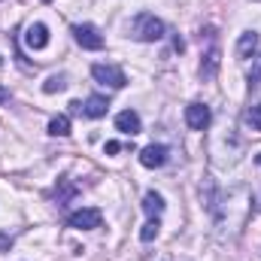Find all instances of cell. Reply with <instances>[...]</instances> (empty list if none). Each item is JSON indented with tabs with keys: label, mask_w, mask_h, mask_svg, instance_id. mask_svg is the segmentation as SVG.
Returning <instances> with one entry per match:
<instances>
[{
	"label": "cell",
	"mask_w": 261,
	"mask_h": 261,
	"mask_svg": "<svg viewBox=\"0 0 261 261\" xmlns=\"http://www.w3.org/2000/svg\"><path fill=\"white\" fill-rule=\"evenodd\" d=\"M167 155H170V149L164 143H149L146 149H140V164L149 167V170H158V167L167 164Z\"/></svg>",
	"instance_id": "cell-5"
},
{
	"label": "cell",
	"mask_w": 261,
	"mask_h": 261,
	"mask_svg": "<svg viewBox=\"0 0 261 261\" xmlns=\"http://www.w3.org/2000/svg\"><path fill=\"white\" fill-rule=\"evenodd\" d=\"M73 40H76L82 49H88V52H100V49L107 46V40H103L100 28H97V24H91V21L73 24Z\"/></svg>",
	"instance_id": "cell-2"
},
{
	"label": "cell",
	"mask_w": 261,
	"mask_h": 261,
	"mask_svg": "<svg viewBox=\"0 0 261 261\" xmlns=\"http://www.w3.org/2000/svg\"><path fill=\"white\" fill-rule=\"evenodd\" d=\"M143 213H146L149 219H161V213H164V197L158 195V192H146V195H143Z\"/></svg>",
	"instance_id": "cell-14"
},
{
	"label": "cell",
	"mask_w": 261,
	"mask_h": 261,
	"mask_svg": "<svg viewBox=\"0 0 261 261\" xmlns=\"http://www.w3.org/2000/svg\"><path fill=\"white\" fill-rule=\"evenodd\" d=\"M52 195H55V200H58V206H67L73 197L79 195V189H76L70 179H58V186H55V192H52Z\"/></svg>",
	"instance_id": "cell-15"
},
{
	"label": "cell",
	"mask_w": 261,
	"mask_h": 261,
	"mask_svg": "<svg viewBox=\"0 0 261 261\" xmlns=\"http://www.w3.org/2000/svg\"><path fill=\"white\" fill-rule=\"evenodd\" d=\"M9 249H12V234L0 231V252H9Z\"/></svg>",
	"instance_id": "cell-20"
},
{
	"label": "cell",
	"mask_w": 261,
	"mask_h": 261,
	"mask_svg": "<svg viewBox=\"0 0 261 261\" xmlns=\"http://www.w3.org/2000/svg\"><path fill=\"white\" fill-rule=\"evenodd\" d=\"M213 122V110L206 103H189L186 107V125L192 130H206Z\"/></svg>",
	"instance_id": "cell-6"
},
{
	"label": "cell",
	"mask_w": 261,
	"mask_h": 261,
	"mask_svg": "<svg viewBox=\"0 0 261 261\" xmlns=\"http://www.w3.org/2000/svg\"><path fill=\"white\" fill-rule=\"evenodd\" d=\"M128 34L137 40V43H158V40H164L167 28H164V21H161L158 15H152V12H140V15H134Z\"/></svg>",
	"instance_id": "cell-1"
},
{
	"label": "cell",
	"mask_w": 261,
	"mask_h": 261,
	"mask_svg": "<svg viewBox=\"0 0 261 261\" xmlns=\"http://www.w3.org/2000/svg\"><path fill=\"white\" fill-rule=\"evenodd\" d=\"M103 152H107V155H116V152H122V143H116V140H110V143L103 146Z\"/></svg>",
	"instance_id": "cell-21"
},
{
	"label": "cell",
	"mask_w": 261,
	"mask_h": 261,
	"mask_svg": "<svg viewBox=\"0 0 261 261\" xmlns=\"http://www.w3.org/2000/svg\"><path fill=\"white\" fill-rule=\"evenodd\" d=\"M0 67H3V58H0Z\"/></svg>",
	"instance_id": "cell-23"
},
{
	"label": "cell",
	"mask_w": 261,
	"mask_h": 261,
	"mask_svg": "<svg viewBox=\"0 0 261 261\" xmlns=\"http://www.w3.org/2000/svg\"><path fill=\"white\" fill-rule=\"evenodd\" d=\"M24 46H28L31 52H43V49L49 46V28H46L43 21L28 24V28H24Z\"/></svg>",
	"instance_id": "cell-7"
},
{
	"label": "cell",
	"mask_w": 261,
	"mask_h": 261,
	"mask_svg": "<svg viewBox=\"0 0 261 261\" xmlns=\"http://www.w3.org/2000/svg\"><path fill=\"white\" fill-rule=\"evenodd\" d=\"M200 195H203V203H206V210L213 213V216H219V203H222V192H219V186L206 176L203 179V186H200Z\"/></svg>",
	"instance_id": "cell-12"
},
{
	"label": "cell",
	"mask_w": 261,
	"mask_h": 261,
	"mask_svg": "<svg viewBox=\"0 0 261 261\" xmlns=\"http://www.w3.org/2000/svg\"><path fill=\"white\" fill-rule=\"evenodd\" d=\"M64 88H67V76H64V73H55V76H49V79L43 82V91H46V94L64 91Z\"/></svg>",
	"instance_id": "cell-17"
},
{
	"label": "cell",
	"mask_w": 261,
	"mask_h": 261,
	"mask_svg": "<svg viewBox=\"0 0 261 261\" xmlns=\"http://www.w3.org/2000/svg\"><path fill=\"white\" fill-rule=\"evenodd\" d=\"M100 222H103V213L94 206H85V210H76L67 216V228H73V231H94V228H100Z\"/></svg>",
	"instance_id": "cell-3"
},
{
	"label": "cell",
	"mask_w": 261,
	"mask_h": 261,
	"mask_svg": "<svg viewBox=\"0 0 261 261\" xmlns=\"http://www.w3.org/2000/svg\"><path fill=\"white\" fill-rule=\"evenodd\" d=\"M243 128L252 130L255 137H261V100H255V103L246 107V113H243Z\"/></svg>",
	"instance_id": "cell-13"
},
{
	"label": "cell",
	"mask_w": 261,
	"mask_h": 261,
	"mask_svg": "<svg viewBox=\"0 0 261 261\" xmlns=\"http://www.w3.org/2000/svg\"><path fill=\"white\" fill-rule=\"evenodd\" d=\"M258 55V34L255 31H243L240 40H237V58L240 61H249Z\"/></svg>",
	"instance_id": "cell-9"
},
{
	"label": "cell",
	"mask_w": 261,
	"mask_h": 261,
	"mask_svg": "<svg viewBox=\"0 0 261 261\" xmlns=\"http://www.w3.org/2000/svg\"><path fill=\"white\" fill-rule=\"evenodd\" d=\"M107 110H110V100L100 97V94H91V97L82 103V116H85V119H103Z\"/></svg>",
	"instance_id": "cell-11"
},
{
	"label": "cell",
	"mask_w": 261,
	"mask_h": 261,
	"mask_svg": "<svg viewBox=\"0 0 261 261\" xmlns=\"http://www.w3.org/2000/svg\"><path fill=\"white\" fill-rule=\"evenodd\" d=\"M255 161H258V164H261V152H258V155H255Z\"/></svg>",
	"instance_id": "cell-22"
},
{
	"label": "cell",
	"mask_w": 261,
	"mask_h": 261,
	"mask_svg": "<svg viewBox=\"0 0 261 261\" xmlns=\"http://www.w3.org/2000/svg\"><path fill=\"white\" fill-rule=\"evenodd\" d=\"M158 231H161V219H149V222L143 225V231H140V240H143V243H152V240L158 237Z\"/></svg>",
	"instance_id": "cell-18"
},
{
	"label": "cell",
	"mask_w": 261,
	"mask_h": 261,
	"mask_svg": "<svg viewBox=\"0 0 261 261\" xmlns=\"http://www.w3.org/2000/svg\"><path fill=\"white\" fill-rule=\"evenodd\" d=\"M219 64H222V52H219V46L213 43V46L206 49L203 61H200V79H203V82L216 79V73H219Z\"/></svg>",
	"instance_id": "cell-8"
},
{
	"label": "cell",
	"mask_w": 261,
	"mask_h": 261,
	"mask_svg": "<svg viewBox=\"0 0 261 261\" xmlns=\"http://www.w3.org/2000/svg\"><path fill=\"white\" fill-rule=\"evenodd\" d=\"M246 79H249V88H258V85H261V52L252 58V67H249Z\"/></svg>",
	"instance_id": "cell-19"
},
{
	"label": "cell",
	"mask_w": 261,
	"mask_h": 261,
	"mask_svg": "<svg viewBox=\"0 0 261 261\" xmlns=\"http://www.w3.org/2000/svg\"><path fill=\"white\" fill-rule=\"evenodd\" d=\"M49 134L52 137H67L70 134V116H55L49 122Z\"/></svg>",
	"instance_id": "cell-16"
},
{
	"label": "cell",
	"mask_w": 261,
	"mask_h": 261,
	"mask_svg": "<svg viewBox=\"0 0 261 261\" xmlns=\"http://www.w3.org/2000/svg\"><path fill=\"white\" fill-rule=\"evenodd\" d=\"M91 76H94V82H100V85H107V88H125V85H128L125 70L116 67V64H94L91 67Z\"/></svg>",
	"instance_id": "cell-4"
},
{
	"label": "cell",
	"mask_w": 261,
	"mask_h": 261,
	"mask_svg": "<svg viewBox=\"0 0 261 261\" xmlns=\"http://www.w3.org/2000/svg\"><path fill=\"white\" fill-rule=\"evenodd\" d=\"M116 130H122V134H140L143 130V122H140V116L134 113V110H122L119 116H116Z\"/></svg>",
	"instance_id": "cell-10"
},
{
	"label": "cell",
	"mask_w": 261,
	"mask_h": 261,
	"mask_svg": "<svg viewBox=\"0 0 261 261\" xmlns=\"http://www.w3.org/2000/svg\"><path fill=\"white\" fill-rule=\"evenodd\" d=\"M0 3H3V0H0Z\"/></svg>",
	"instance_id": "cell-25"
},
{
	"label": "cell",
	"mask_w": 261,
	"mask_h": 261,
	"mask_svg": "<svg viewBox=\"0 0 261 261\" xmlns=\"http://www.w3.org/2000/svg\"><path fill=\"white\" fill-rule=\"evenodd\" d=\"M43 3H49V0H43Z\"/></svg>",
	"instance_id": "cell-24"
}]
</instances>
